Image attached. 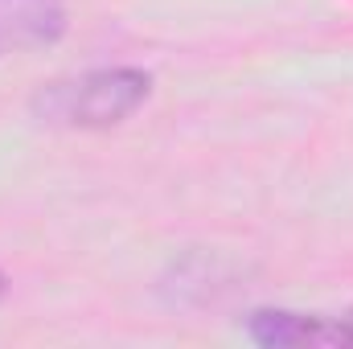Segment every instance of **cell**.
<instances>
[{"label":"cell","instance_id":"6da1fadb","mask_svg":"<svg viewBox=\"0 0 353 349\" xmlns=\"http://www.w3.org/2000/svg\"><path fill=\"white\" fill-rule=\"evenodd\" d=\"M152 99V74L140 66H99L79 79H62L37 90L33 111L41 123H62V128H115L132 119L144 103Z\"/></svg>","mask_w":353,"mask_h":349},{"label":"cell","instance_id":"7a4b0ae2","mask_svg":"<svg viewBox=\"0 0 353 349\" xmlns=\"http://www.w3.org/2000/svg\"><path fill=\"white\" fill-rule=\"evenodd\" d=\"M247 337L267 349H316L353 346V325L345 317L292 312V308H255L247 317Z\"/></svg>","mask_w":353,"mask_h":349},{"label":"cell","instance_id":"3957f363","mask_svg":"<svg viewBox=\"0 0 353 349\" xmlns=\"http://www.w3.org/2000/svg\"><path fill=\"white\" fill-rule=\"evenodd\" d=\"M70 29L62 0H0V58L58 46Z\"/></svg>","mask_w":353,"mask_h":349},{"label":"cell","instance_id":"277c9868","mask_svg":"<svg viewBox=\"0 0 353 349\" xmlns=\"http://www.w3.org/2000/svg\"><path fill=\"white\" fill-rule=\"evenodd\" d=\"M345 321H350V325H353V308H350V312H345Z\"/></svg>","mask_w":353,"mask_h":349},{"label":"cell","instance_id":"5b68a950","mask_svg":"<svg viewBox=\"0 0 353 349\" xmlns=\"http://www.w3.org/2000/svg\"><path fill=\"white\" fill-rule=\"evenodd\" d=\"M0 296H4V279H0Z\"/></svg>","mask_w":353,"mask_h":349}]
</instances>
